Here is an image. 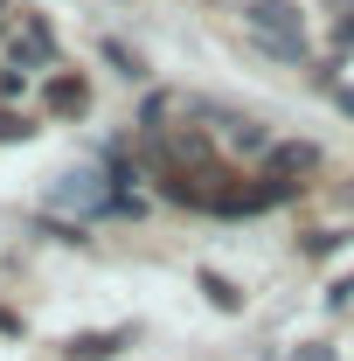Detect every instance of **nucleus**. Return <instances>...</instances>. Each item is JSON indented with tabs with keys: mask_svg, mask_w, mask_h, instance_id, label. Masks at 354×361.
Masks as SVG:
<instances>
[{
	"mask_svg": "<svg viewBox=\"0 0 354 361\" xmlns=\"http://www.w3.org/2000/svg\"><path fill=\"white\" fill-rule=\"evenodd\" d=\"M243 21H250V35H257V42H264L278 63H306V49H312V42H306V14H299L292 0H257Z\"/></svg>",
	"mask_w": 354,
	"mask_h": 361,
	"instance_id": "f257e3e1",
	"label": "nucleus"
},
{
	"mask_svg": "<svg viewBox=\"0 0 354 361\" xmlns=\"http://www.w3.org/2000/svg\"><path fill=\"white\" fill-rule=\"evenodd\" d=\"M319 167H326V153L312 139H271V153H264V180H278V188H299Z\"/></svg>",
	"mask_w": 354,
	"mask_h": 361,
	"instance_id": "f03ea898",
	"label": "nucleus"
},
{
	"mask_svg": "<svg viewBox=\"0 0 354 361\" xmlns=\"http://www.w3.org/2000/svg\"><path fill=\"white\" fill-rule=\"evenodd\" d=\"M0 139H28V118H14V111H0Z\"/></svg>",
	"mask_w": 354,
	"mask_h": 361,
	"instance_id": "9d476101",
	"label": "nucleus"
},
{
	"mask_svg": "<svg viewBox=\"0 0 354 361\" xmlns=\"http://www.w3.org/2000/svg\"><path fill=\"white\" fill-rule=\"evenodd\" d=\"M285 361H334V348H326V341H306L299 355H285Z\"/></svg>",
	"mask_w": 354,
	"mask_h": 361,
	"instance_id": "1a4fd4ad",
	"label": "nucleus"
},
{
	"mask_svg": "<svg viewBox=\"0 0 354 361\" xmlns=\"http://www.w3.org/2000/svg\"><path fill=\"white\" fill-rule=\"evenodd\" d=\"M118 355V334H84V341H70V361H104Z\"/></svg>",
	"mask_w": 354,
	"mask_h": 361,
	"instance_id": "423d86ee",
	"label": "nucleus"
},
{
	"mask_svg": "<svg viewBox=\"0 0 354 361\" xmlns=\"http://www.w3.org/2000/svg\"><path fill=\"white\" fill-rule=\"evenodd\" d=\"M202 292L216 299L222 313H236V306H243V299H236V285H229V278H216V271H202Z\"/></svg>",
	"mask_w": 354,
	"mask_h": 361,
	"instance_id": "0eeeda50",
	"label": "nucleus"
},
{
	"mask_svg": "<svg viewBox=\"0 0 354 361\" xmlns=\"http://www.w3.org/2000/svg\"><path fill=\"white\" fill-rule=\"evenodd\" d=\"M84 104H90L84 77H56V84H49V111H63V118H70V111H84Z\"/></svg>",
	"mask_w": 354,
	"mask_h": 361,
	"instance_id": "20e7f679",
	"label": "nucleus"
},
{
	"mask_svg": "<svg viewBox=\"0 0 354 361\" xmlns=\"http://www.w3.org/2000/svg\"><path fill=\"white\" fill-rule=\"evenodd\" d=\"M229 146H236V153H257V160H264V153H271L264 126H250V118H229Z\"/></svg>",
	"mask_w": 354,
	"mask_h": 361,
	"instance_id": "39448f33",
	"label": "nucleus"
},
{
	"mask_svg": "<svg viewBox=\"0 0 354 361\" xmlns=\"http://www.w3.org/2000/svg\"><path fill=\"white\" fill-rule=\"evenodd\" d=\"M104 56H111V63H118V70H126V77H139V56H133V49H118V42H104Z\"/></svg>",
	"mask_w": 354,
	"mask_h": 361,
	"instance_id": "6e6552de",
	"label": "nucleus"
},
{
	"mask_svg": "<svg viewBox=\"0 0 354 361\" xmlns=\"http://www.w3.org/2000/svg\"><path fill=\"white\" fill-rule=\"evenodd\" d=\"M49 56H56V42H49V28H42V21H28V28L14 35V70L28 77L35 63H49Z\"/></svg>",
	"mask_w": 354,
	"mask_h": 361,
	"instance_id": "7ed1b4c3",
	"label": "nucleus"
}]
</instances>
